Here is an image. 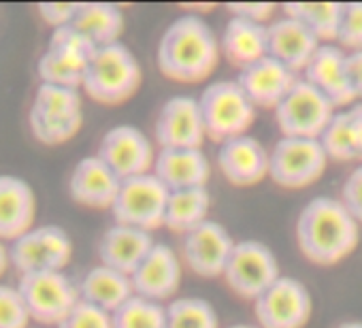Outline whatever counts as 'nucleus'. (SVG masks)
<instances>
[{
	"mask_svg": "<svg viewBox=\"0 0 362 328\" xmlns=\"http://www.w3.org/2000/svg\"><path fill=\"white\" fill-rule=\"evenodd\" d=\"M220 39L211 26L194 13L173 20L158 41L160 73L179 83H199L207 79L220 62Z\"/></svg>",
	"mask_w": 362,
	"mask_h": 328,
	"instance_id": "nucleus-1",
	"label": "nucleus"
},
{
	"mask_svg": "<svg viewBox=\"0 0 362 328\" xmlns=\"http://www.w3.org/2000/svg\"><path fill=\"white\" fill-rule=\"evenodd\" d=\"M294 233L296 245L309 262L332 266L356 250L360 224L339 199L315 197L300 209Z\"/></svg>",
	"mask_w": 362,
	"mask_h": 328,
	"instance_id": "nucleus-2",
	"label": "nucleus"
},
{
	"mask_svg": "<svg viewBox=\"0 0 362 328\" xmlns=\"http://www.w3.org/2000/svg\"><path fill=\"white\" fill-rule=\"evenodd\" d=\"M143 71L134 54L119 41L98 47L88 64L81 90L98 105L117 107L141 88Z\"/></svg>",
	"mask_w": 362,
	"mask_h": 328,
	"instance_id": "nucleus-3",
	"label": "nucleus"
},
{
	"mask_svg": "<svg viewBox=\"0 0 362 328\" xmlns=\"http://www.w3.org/2000/svg\"><path fill=\"white\" fill-rule=\"evenodd\" d=\"M205 134L216 143L247 134L256 119V107L245 96L241 86L230 79L209 83L199 96Z\"/></svg>",
	"mask_w": 362,
	"mask_h": 328,
	"instance_id": "nucleus-4",
	"label": "nucleus"
},
{
	"mask_svg": "<svg viewBox=\"0 0 362 328\" xmlns=\"http://www.w3.org/2000/svg\"><path fill=\"white\" fill-rule=\"evenodd\" d=\"M18 290L26 303L30 320L41 326H56L81 300L77 283L64 271H43L20 275Z\"/></svg>",
	"mask_w": 362,
	"mask_h": 328,
	"instance_id": "nucleus-5",
	"label": "nucleus"
},
{
	"mask_svg": "<svg viewBox=\"0 0 362 328\" xmlns=\"http://www.w3.org/2000/svg\"><path fill=\"white\" fill-rule=\"evenodd\" d=\"M269 156V177L286 190H300L315 184L328 164L320 139L281 136Z\"/></svg>",
	"mask_w": 362,
	"mask_h": 328,
	"instance_id": "nucleus-6",
	"label": "nucleus"
},
{
	"mask_svg": "<svg viewBox=\"0 0 362 328\" xmlns=\"http://www.w3.org/2000/svg\"><path fill=\"white\" fill-rule=\"evenodd\" d=\"M222 277L235 296L254 303L281 275L275 252L262 241L245 239L235 243V250Z\"/></svg>",
	"mask_w": 362,
	"mask_h": 328,
	"instance_id": "nucleus-7",
	"label": "nucleus"
},
{
	"mask_svg": "<svg viewBox=\"0 0 362 328\" xmlns=\"http://www.w3.org/2000/svg\"><path fill=\"white\" fill-rule=\"evenodd\" d=\"M168 194L170 190L153 173L124 180L111 207L115 224L141 228L147 233L164 226Z\"/></svg>",
	"mask_w": 362,
	"mask_h": 328,
	"instance_id": "nucleus-8",
	"label": "nucleus"
},
{
	"mask_svg": "<svg viewBox=\"0 0 362 328\" xmlns=\"http://www.w3.org/2000/svg\"><path fill=\"white\" fill-rule=\"evenodd\" d=\"M334 113V105L300 77L275 109V122L284 136L320 139Z\"/></svg>",
	"mask_w": 362,
	"mask_h": 328,
	"instance_id": "nucleus-9",
	"label": "nucleus"
},
{
	"mask_svg": "<svg viewBox=\"0 0 362 328\" xmlns=\"http://www.w3.org/2000/svg\"><path fill=\"white\" fill-rule=\"evenodd\" d=\"M71 258L73 239L64 228L56 224L33 226L28 233H24L9 245V260L20 271V275L64 271Z\"/></svg>",
	"mask_w": 362,
	"mask_h": 328,
	"instance_id": "nucleus-10",
	"label": "nucleus"
},
{
	"mask_svg": "<svg viewBox=\"0 0 362 328\" xmlns=\"http://www.w3.org/2000/svg\"><path fill=\"white\" fill-rule=\"evenodd\" d=\"M96 156L122 182L151 173L156 162L153 141L130 124H117L109 128L98 143Z\"/></svg>",
	"mask_w": 362,
	"mask_h": 328,
	"instance_id": "nucleus-11",
	"label": "nucleus"
},
{
	"mask_svg": "<svg viewBox=\"0 0 362 328\" xmlns=\"http://www.w3.org/2000/svg\"><path fill=\"white\" fill-rule=\"evenodd\" d=\"M311 294L296 277H279L254 300L258 328H305L311 320Z\"/></svg>",
	"mask_w": 362,
	"mask_h": 328,
	"instance_id": "nucleus-12",
	"label": "nucleus"
},
{
	"mask_svg": "<svg viewBox=\"0 0 362 328\" xmlns=\"http://www.w3.org/2000/svg\"><path fill=\"white\" fill-rule=\"evenodd\" d=\"M153 139L160 149H201L207 134L199 98L186 94L170 96L158 111Z\"/></svg>",
	"mask_w": 362,
	"mask_h": 328,
	"instance_id": "nucleus-13",
	"label": "nucleus"
},
{
	"mask_svg": "<svg viewBox=\"0 0 362 328\" xmlns=\"http://www.w3.org/2000/svg\"><path fill=\"white\" fill-rule=\"evenodd\" d=\"M235 243L237 241L220 222L207 220L181 237V260L194 275L216 279L224 275Z\"/></svg>",
	"mask_w": 362,
	"mask_h": 328,
	"instance_id": "nucleus-14",
	"label": "nucleus"
},
{
	"mask_svg": "<svg viewBox=\"0 0 362 328\" xmlns=\"http://www.w3.org/2000/svg\"><path fill=\"white\" fill-rule=\"evenodd\" d=\"M216 160L220 173L237 188H250L269 177L271 156L264 145L250 134L222 143Z\"/></svg>",
	"mask_w": 362,
	"mask_h": 328,
	"instance_id": "nucleus-15",
	"label": "nucleus"
},
{
	"mask_svg": "<svg viewBox=\"0 0 362 328\" xmlns=\"http://www.w3.org/2000/svg\"><path fill=\"white\" fill-rule=\"evenodd\" d=\"M300 77L279 60L264 56L237 75V83L256 109H277Z\"/></svg>",
	"mask_w": 362,
	"mask_h": 328,
	"instance_id": "nucleus-16",
	"label": "nucleus"
},
{
	"mask_svg": "<svg viewBox=\"0 0 362 328\" xmlns=\"http://www.w3.org/2000/svg\"><path fill=\"white\" fill-rule=\"evenodd\" d=\"M119 188L122 180L98 156L81 158L69 177V194L73 203L88 209H111Z\"/></svg>",
	"mask_w": 362,
	"mask_h": 328,
	"instance_id": "nucleus-17",
	"label": "nucleus"
},
{
	"mask_svg": "<svg viewBox=\"0 0 362 328\" xmlns=\"http://www.w3.org/2000/svg\"><path fill=\"white\" fill-rule=\"evenodd\" d=\"M345 58L347 54L339 45H320L309 66L303 71V79L317 88L334 105V109H349L358 102V96L347 77Z\"/></svg>",
	"mask_w": 362,
	"mask_h": 328,
	"instance_id": "nucleus-18",
	"label": "nucleus"
},
{
	"mask_svg": "<svg viewBox=\"0 0 362 328\" xmlns=\"http://www.w3.org/2000/svg\"><path fill=\"white\" fill-rule=\"evenodd\" d=\"M136 296L162 303L177 294L181 286V260L173 247L156 243L139 269L130 275Z\"/></svg>",
	"mask_w": 362,
	"mask_h": 328,
	"instance_id": "nucleus-19",
	"label": "nucleus"
},
{
	"mask_svg": "<svg viewBox=\"0 0 362 328\" xmlns=\"http://www.w3.org/2000/svg\"><path fill=\"white\" fill-rule=\"evenodd\" d=\"M153 245L156 241L151 233L124 224H113L98 239L96 254L100 264L111 266L130 277L145 260V256L151 252Z\"/></svg>",
	"mask_w": 362,
	"mask_h": 328,
	"instance_id": "nucleus-20",
	"label": "nucleus"
},
{
	"mask_svg": "<svg viewBox=\"0 0 362 328\" xmlns=\"http://www.w3.org/2000/svg\"><path fill=\"white\" fill-rule=\"evenodd\" d=\"M267 30H269V56L286 64L296 75L309 66L311 58L322 45L305 24H300L290 16L275 18L267 26Z\"/></svg>",
	"mask_w": 362,
	"mask_h": 328,
	"instance_id": "nucleus-21",
	"label": "nucleus"
},
{
	"mask_svg": "<svg viewBox=\"0 0 362 328\" xmlns=\"http://www.w3.org/2000/svg\"><path fill=\"white\" fill-rule=\"evenodd\" d=\"M170 192L209 184L211 164L203 149H160L151 171Z\"/></svg>",
	"mask_w": 362,
	"mask_h": 328,
	"instance_id": "nucleus-22",
	"label": "nucleus"
},
{
	"mask_svg": "<svg viewBox=\"0 0 362 328\" xmlns=\"http://www.w3.org/2000/svg\"><path fill=\"white\" fill-rule=\"evenodd\" d=\"M37 218L33 186L18 175H0V241H16Z\"/></svg>",
	"mask_w": 362,
	"mask_h": 328,
	"instance_id": "nucleus-23",
	"label": "nucleus"
},
{
	"mask_svg": "<svg viewBox=\"0 0 362 328\" xmlns=\"http://www.w3.org/2000/svg\"><path fill=\"white\" fill-rule=\"evenodd\" d=\"M220 49L224 58L241 71L269 56V30L264 24L230 16L220 39Z\"/></svg>",
	"mask_w": 362,
	"mask_h": 328,
	"instance_id": "nucleus-24",
	"label": "nucleus"
},
{
	"mask_svg": "<svg viewBox=\"0 0 362 328\" xmlns=\"http://www.w3.org/2000/svg\"><path fill=\"white\" fill-rule=\"evenodd\" d=\"M77 288H79L81 300H86L107 313L117 311L126 300H130L134 296L130 277L111 266H105V264H98V266H92L90 271H86L83 277L79 279Z\"/></svg>",
	"mask_w": 362,
	"mask_h": 328,
	"instance_id": "nucleus-25",
	"label": "nucleus"
},
{
	"mask_svg": "<svg viewBox=\"0 0 362 328\" xmlns=\"http://www.w3.org/2000/svg\"><path fill=\"white\" fill-rule=\"evenodd\" d=\"M209 207H211V194L207 186L175 190L168 194L164 226L170 233L184 237L186 233L194 230L197 226L209 220Z\"/></svg>",
	"mask_w": 362,
	"mask_h": 328,
	"instance_id": "nucleus-26",
	"label": "nucleus"
},
{
	"mask_svg": "<svg viewBox=\"0 0 362 328\" xmlns=\"http://www.w3.org/2000/svg\"><path fill=\"white\" fill-rule=\"evenodd\" d=\"M71 26H75L96 47H105L119 43V37L124 33V13L119 7L109 3H86L79 5V11Z\"/></svg>",
	"mask_w": 362,
	"mask_h": 328,
	"instance_id": "nucleus-27",
	"label": "nucleus"
},
{
	"mask_svg": "<svg viewBox=\"0 0 362 328\" xmlns=\"http://www.w3.org/2000/svg\"><path fill=\"white\" fill-rule=\"evenodd\" d=\"M284 16H290V18L298 20L300 24H305L322 45H330L332 41L339 39L341 20H343V5H339V3L286 5Z\"/></svg>",
	"mask_w": 362,
	"mask_h": 328,
	"instance_id": "nucleus-28",
	"label": "nucleus"
},
{
	"mask_svg": "<svg viewBox=\"0 0 362 328\" xmlns=\"http://www.w3.org/2000/svg\"><path fill=\"white\" fill-rule=\"evenodd\" d=\"M166 328H220V320L209 300L177 296L166 305Z\"/></svg>",
	"mask_w": 362,
	"mask_h": 328,
	"instance_id": "nucleus-29",
	"label": "nucleus"
},
{
	"mask_svg": "<svg viewBox=\"0 0 362 328\" xmlns=\"http://www.w3.org/2000/svg\"><path fill=\"white\" fill-rule=\"evenodd\" d=\"M30 109L52 117H75V115H83V100H81V92L75 88L39 83Z\"/></svg>",
	"mask_w": 362,
	"mask_h": 328,
	"instance_id": "nucleus-30",
	"label": "nucleus"
},
{
	"mask_svg": "<svg viewBox=\"0 0 362 328\" xmlns=\"http://www.w3.org/2000/svg\"><path fill=\"white\" fill-rule=\"evenodd\" d=\"M320 143H322L328 160H334V162L360 160L356 134H354V128H351V119H349L347 109L334 113V117L330 119V124L322 132Z\"/></svg>",
	"mask_w": 362,
	"mask_h": 328,
	"instance_id": "nucleus-31",
	"label": "nucleus"
},
{
	"mask_svg": "<svg viewBox=\"0 0 362 328\" xmlns=\"http://www.w3.org/2000/svg\"><path fill=\"white\" fill-rule=\"evenodd\" d=\"M111 322L113 328H166V307L134 294L111 313Z\"/></svg>",
	"mask_w": 362,
	"mask_h": 328,
	"instance_id": "nucleus-32",
	"label": "nucleus"
},
{
	"mask_svg": "<svg viewBox=\"0 0 362 328\" xmlns=\"http://www.w3.org/2000/svg\"><path fill=\"white\" fill-rule=\"evenodd\" d=\"M86 71H88V64L71 60L52 49H45L37 62V73H39L41 83H54V86H64V88H75V90H81Z\"/></svg>",
	"mask_w": 362,
	"mask_h": 328,
	"instance_id": "nucleus-33",
	"label": "nucleus"
},
{
	"mask_svg": "<svg viewBox=\"0 0 362 328\" xmlns=\"http://www.w3.org/2000/svg\"><path fill=\"white\" fill-rule=\"evenodd\" d=\"M28 126L33 136L43 143V145H62L66 141H71L83 126V115H75V117H52V115H43L37 111H28Z\"/></svg>",
	"mask_w": 362,
	"mask_h": 328,
	"instance_id": "nucleus-34",
	"label": "nucleus"
},
{
	"mask_svg": "<svg viewBox=\"0 0 362 328\" xmlns=\"http://www.w3.org/2000/svg\"><path fill=\"white\" fill-rule=\"evenodd\" d=\"M47 49H52L56 54H62V56H66L71 60L90 64V60H92V56H94V52L98 47L88 37H83L75 26H62V28H56L52 33Z\"/></svg>",
	"mask_w": 362,
	"mask_h": 328,
	"instance_id": "nucleus-35",
	"label": "nucleus"
},
{
	"mask_svg": "<svg viewBox=\"0 0 362 328\" xmlns=\"http://www.w3.org/2000/svg\"><path fill=\"white\" fill-rule=\"evenodd\" d=\"M30 313L18 286L0 283V328H30Z\"/></svg>",
	"mask_w": 362,
	"mask_h": 328,
	"instance_id": "nucleus-36",
	"label": "nucleus"
},
{
	"mask_svg": "<svg viewBox=\"0 0 362 328\" xmlns=\"http://www.w3.org/2000/svg\"><path fill=\"white\" fill-rule=\"evenodd\" d=\"M337 43L341 49L362 52V3L343 5V20Z\"/></svg>",
	"mask_w": 362,
	"mask_h": 328,
	"instance_id": "nucleus-37",
	"label": "nucleus"
},
{
	"mask_svg": "<svg viewBox=\"0 0 362 328\" xmlns=\"http://www.w3.org/2000/svg\"><path fill=\"white\" fill-rule=\"evenodd\" d=\"M58 328H113L111 313L79 300L75 309L58 324Z\"/></svg>",
	"mask_w": 362,
	"mask_h": 328,
	"instance_id": "nucleus-38",
	"label": "nucleus"
},
{
	"mask_svg": "<svg viewBox=\"0 0 362 328\" xmlns=\"http://www.w3.org/2000/svg\"><path fill=\"white\" fill-rule=\"evenodd\" d=\"M339 201L356 218V222L362 224V164L345 177Z\"/></svg>",
	"mask_w": 362,
	"mask_h": 328,
	"instance_id": "nucleus-39",
	"label": "nucleus"
},
{
	"mask_svg": "<svg viewBox=\"0 0 362 328\" xmlns=\"http://www.w3.org/2000/svg\"><path fill=\"white\" fill-rule=\"evenodd\" d=\"M37 11H39L41 20L56 30V28L73 24L75 16L79 11V5L77 3H41V5H37Z\"/></svg>",
	"mask_w": 362,
	"mask_h": 328,
	"instance_id": "nucleus-40",
	"label": "nucleus"
},
{
	"mask_svg": "<svg viewBox=\"0 0 362 328\" xmlns=\"http://www.w3.org/2000/svg\"><path fill=\"white\" fill-rule=\"evenodd\" d=\"M228 13L235 16V18H243V20H250L254 24H264L269 26L275 18V5H269V3H258V5H252V3H245V5H228Z\"/></svg>",
	"mask_w": 362,
	"mask_h": 328,
	"instance_id": "nucleus-41",
	"label": "nucleus"
},
{
	"mask_svg": "<svg viewBox=\"0 0 362 328\" xmlns=\"http://www.w3.org/2000/svg\"><path fill=\"white\" fill-rule=\"evenodd\" d=\"M347 77L358 98H362V52H347L345 58Z\"/></svg>",
	"mask_w": 362,
	"mask_h": 328,
	"instance_id": "nucleus-42",
	"label": "nucleus"
},
{
	"mask_svg": "<svg viewBox=\"0 0 362 328\" xmlns=\"http://www.w3.org/2000/svg\"><path fill=\"white\" fill-rule=\"evenodd\" d=\"M349 113V119H351V128H354V134H356V143H358V153H360V160H362V102H356L347 109Z\"/></svg>",
	"mask_w": 362,
	"mask_h": 328,
	"instance_id": "nucleus-43",
	"label": "nucleus"
},
{
	"mask_svg": "<svg viewBox=\"0 0 362 328\" xmlns=\"http://www.w3.org/2000/svg\"><path fill=\"white\" fill-rule=\"evenodd\" d=\"M9 264H11V260H9V247L0 241V277L5 275V271L9 269Z\"/></svg>",
	"mask_w": 362,
	"mask_h": 328,
	"instance_id": "nucleus-44",
	"label": "nucleus"
},
{
	"mask_svg": "<svg viewBox=\"0 0 362 328\" xmlns=\"http://www.w3.org/2000/svg\"><path fill=\"white\" fill-rule=\"evenodd\" d=\"M334 328H362V322H354V320H349V322H341L339 326H334Z\"/></svg>",
	"mask_w": 362,
	"mask_h": 328,
	"instance_id": "nucleus-45",
	"label": "nucleus"
},
{
	"mask_svg": "<svg viewBox=\"0 0 362 328\" xmlns=\"http://www.w3.org/2000/svg\"><path fill=\"white\" fill-rule=\"evenodd\" d=\"M226 328H258V326H252V324H233V326H226Z\"/></svg>",
	"mask_w": 362,
	"mask_h": 328,
	"instance_id": "nucleus-46",
	"label": "nucleus"
}]
</instances>
